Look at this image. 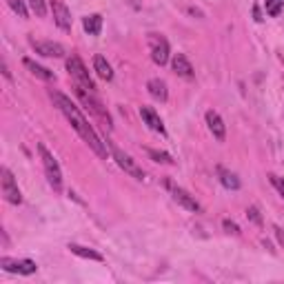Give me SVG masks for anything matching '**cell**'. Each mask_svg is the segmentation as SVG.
I'll return each instance as SVG.
<instances>
[{
    "mask_svg": "<svg viewBox=\"0 0 284 284\" xmlns=\"http://www.w3.org/2000/svg\"><path fill=\"white\" fill-rule=\"evenodd\" d=\"M0 187H3V198L7 200L9 204H20L23 202V195H20V189L14 180V173L9 169H0Z\"/></svg>",
    "mask_w": 284,
    "mask_h": 284,
    "instance_id": "5",
    "label": "cell"
},
{
    "mask_svg": "<svg viewBox=\"0 0 284 284\" xmlns=\"http://www.w3.org/2000/svg\"><path fill=\"white\" fill-rule=\"evenodd\" d=\"M147 89H149V96L151 98H156V100L160 102H164L167 100V82L164 80H160V78H151L147 82Z\"/></svg>",
    "mask_w": 284,
    "mask_h": 284,
    "instance_id": "15",
    "label": "cell"
},
{
    "mask_svg": "<svg viewBox=\"0 0 284 284\" xmlns=\"http://www.w3.org/2000/svg\"><path fill=\"white\" fill-rule=\"evenodd\" d=\"M76 96H78V100L85 105V109L91 113V116L96 118V120H100L102 125H105L107 129H111V116H109V111H107V107L100 102V98L96 96V91H85V89H80V87H76Z\"/></svg>",
    "mask_w": 284,
    "mask_h": 284,
    "instance_id": "2",
    "label": "cell"
},
{
    "mask_svg": "<svg viewBox=\"0 0 284 284\" xmlns=\"http://www.w3.org/2000/svg\"><path fill=\"white\" fill-rule=\"evenodd\" d=\"M9 5H12V9L18 14L20 18H27L29 16V12H27V7H25L23 0H9Z\"/></svg>",
    "mask_w": 284,
    "mask_h": 284,
    "instance_id": "24",
    "label": "cell"
},
{
    "mask_svg": "<svg viewBox=\"0 0 284 284\" xmlns=\"http://www.w3.org/2000/svg\"><path fill=\"white\" fill-rule=\"evenodd\" d=\"M69 251L78 257H85V260H96V262H102V255L94 249H87V246H80V244H69Z\"/></svg>",
    "mask_w": 284,
    "mask_h": 284,
    "instance_id": "19",
    "label": "cell"
},
{
    "mask_svg": "<svg viewBox=\"0 0 284 284\" xmlns=\"http://www.w3.org/2000/svg\"><path fill=\"white\" fill-rule=\"evenodd\" d=\"M149 45H151V60L156 65H167L169 63V43L164 36L149 34Z\"/></svg>",
    "mask_w": 284,
    "mask_h": 284,
    "instance_id": "7",
    "label": "cell"
},
{
    "mask_svg": "<svg viewBox=\"0 0 284 284\" xmlns=\"http://www.w3.org/2000/svg\"><path fill=\"white\" fill-rule=\"evenodd\" d=\"M51 7H54L56 25H58L63 32H69V29H71V16H69V12H67V7H65V5H60V3H54Z\"/></svg>",
    "mask_w": 284,
    "mask_h": 284,
    "instance_id": "14",
    "label": "cell"
},
{
    "mask_svg": "<svg viewBox=\"0 0 284 284\" xmlns=\"http://www.w3.org/2000/svg\"><path fill=\"white\" fill-rule=\"evenodd\" d=\"M273 233H275V237H277V242L284 246V231L280 229V226H273Z\"/></svg>",
    "mask_w": 284,
    "mask_h": 284,
    "instance_id": "28",
    "label": "cell"
},
{
    "mask_svg": "<svg viewBox=\"0 0 284 284\" xmlns=\"http://www.w3.org/2000/svg\"><path fill=\"white\" fill-rule=\"evenodd\" d=\"M171 67L173 71L180 76V78H193V67H191V63L187 60V56L184 54H175L171 58Z\"/></svg>",
    "mask_w": 284,
    "mask_h": 284,
    "instance_id": "13",
    "label": "cell"
},
{
    "mask_svg": "<svg viewBox=\"0 0 284 284\" xmlns=\"http://www.w3.org/2000/svg\"><path fill=\"white\" fill-rule=\"evenodd\" d=\"M32 47L36 49V54L45 56V58H63V56H65L63 45L51 43V40H43V43H36V40H32Z\"/></svg>",
    "mask_w": 284,
    "mask_h": 284,
    "instance_id": "10",
    "label": "cell"
},
{
    "mask_svg": "<svg viewBox=\"0 0 284 284\" xmlns=\"http://www.w3.org/2000/svg\"><path fill=\"white\" fill-rule=\"evenodd\" d=\"M167 189L171 191L173 200H175V202H178V204H182L187 211H193V213H200V204H198V200H195L193 195L189 193V191H184V189L175 187V184L171 182V180H167Z\"/></svg>",
    "mask_w": 284,
    "mask_h": 284,
    "instance_id": "9",
    "label": "cell"
},
{
    "mask_svg": "<svg viewBox=\"0 0 284 284\" xmlns=\"http://www.w3.org/2000/svg\"><path fill=\"white\" fill-rule=\"evenodd\" d=\"M222 226H224V231H226V233H233V235L240 233V226H237L233 220H224V222H222Z\"/></svg>",
    "mask_w": 284,
    "mask_h": 284,
    "instance_id": "27",
    "label": "cell"
},
{
    "mask_svg": "<svg viewBox=\"0 0 284 284\" xmlns=\"http://www.w3.org/2000/svg\"><path fill=\"white\" fill-rule=\"evenodd\" d=\"M282 9H284V0H266V14L271 18L280 16Z\"/></svg>",
    "mask_w": 284,
    "mask_h": 284,
    "instance_id": "21",
    "label": "cell"
},
{
    "mask_svg": "<svg viewBox=\"0 0 284 284\" xmlns=\"http://www.w3.org/2000/svg\"><path fill=\"white\" fill-rule=\"evenodd\" d=\"M253 16H255L257 23H262V14H260V9H257V7H253Z\"/></svg>",
    "mask_w": 284,
    "mask_h": 284,
    "instance_id": "29",
    "label": "cell"
},
{
    "mask_svg": "<svg viewBox=\"0 0 284 284\" xmlns=\"http://www.w3.org/2000/svg\"><path fill=\"white\" fill-rule=\"evenodd\" d=\"M218 173H220V182L224 184L226 189H231V191H237L240 189V178H237L235 173H231V171H226V169H218Z\"/></svg>",
    "mask_w": 284,
    "mask_h": 284,
    "instance_id": "20",
    "label": "cell"
},
{
    "mask_svg": "<svg viewBox=\"0 0 284 284\" xmlns=\"http://www.w3.org/2000/svg\"><path fill=\"white\" fill-rule=\"evenodd\" d=\"M147 153H149V158H153L156 162H162V164H173V158L169 156V153H164V151H156V149H147Z\"/></svg>",
    "mask_w": 284,
    "mask_h": 284,
    "instance_id": "22",
    "label": "cell"
},
{
    "mask_svg": "<svg viewBox=\"0 0 284 284\" xmlns=\"http://www.w3.org/2000/svg\"><path fill=\"white\" fill-rule=\"evenodd\" d=\"M23 65L27 67L29 71H32L34 76H38L40 80H47V82H51V80H56V76H54V71H49V69H45V67H40V65H36L32 58H25L23 60Z\"/></svg>",
    "mask_w": 284,
    "mask_h": 284,
    "instance_id": "17",
    "label": "cell"
},
{
    "mask_svg": "<svg viewBox=\"0 0 284 284\" xmlns=\"http://www.w3.org/2000/svg\"><path fill=\"white\" fill-rule=\"evenodd\" d=\"M268 180H271V184L277 189V193L284 198V178H280V175H275V173H271V175H268Z\"/></svg>",
    "mask_w": 284,
    "mask_h": 284,
    "instance_id": "25",
    "label": "cell"
},
{
    "mask_svg": "<svg viewBox=\"0 0 284 284\" xmlns=\"http://www.w3.org/2000/svg\"><path fill=\"white\" fill-rule=\"evenodd\" d=\"M94 69H96V74L100 76L102 80H111L113 78V69H111V65L107 63L102 56H96L94 58Z\"/></svg>",
    "mask_w": 284,
    "mask_h": 284,
    "instance_id": "18",
    "label": "cell"
},
{
    "mask_svg": "<svg viewBox=\"0 0 284 284\" xmlns=\"http://www.w3.org/2000/svg\"><path fill=\"white\" fill-rule=\"evenodd\" d=\"M29 7H32V12L38 18L47 16V5H45V0H29Z\"/></svg>",
    "mask_w": 284,
    "mask_h": 284,
    "instance_id": "23",
    "label": "cell"
},
{
    "mask_svg": "<svg viewBox=\"0 0 284 284\" xmlns=\"http://www.w3.org/2000/svg\"><path fill=\"white\" fill-rule=\"evenodd\" d=\"M82 27L89 36H98L102 32V16L100 14H91V16L82 18Z\"/></svg>",
    "mask_w": 284,
    "mask_h": 284,
    "instance_id": "16",
    "label": "cell"
},
{
    "mask_svg": "<svg viewBox=\"0 0 284 284\" xmlns=\"http://www.w3.org/2000/svg\"><path fill=\"white\" fill-rule=\"evenodd\" d=\"M140 116H142L144 125L151 129V131L164 136V125H162V120H160V116L156 113V109H151V107H140Z\"/></svg>",
    "mask_w": 284,
    "mask_h": 284,
    "instance_id": "12",
    "label": "cell"
},
{
    "mask_svg": "<svg viewBox=\"0 0 284 284\" xmlns=\"http://www.w3.org/2000/svg\"><path fill=\"white\" fill-rule=\"evenodd\" d=\"M0 266L7 273H18V275H32L38 268L34 260H12V257H0Z\"/></svg>",
    "mask_w": 284,
    "mask_h": 284,
    "instance_id": "8",
    "label": "cell"
},
{
    "mask_svg": "<svg viewBox=\"0 0 284 284\" xmlns=\"http://www.w3.org/2000/svg\"><path fill=\"white\" fill-rule=\"evenodd\" d=\"M206 125H209V131L213 133L215 140H218V142H224V138H226V127H224V122H222L220 113H215L213 109L206 111Z\"/></svg>",
    "mask_w": 284,
    "mask_h": 284,
    "instance_id": "11",
    "label": "cell"
},
{
    "mask_svg": "<svg viewBox=\"0 0 284 284\" xmlns=\"http://www.w3.org/2000/svg\"><path fill=\"white\" fill-rule=\"evenodd\" d=\"M3 74H5V78H7V80L12 78V74H9V69H7V65H5V63H3Z\"/></svg>",
    "mask_w": 284,
    "mask_h": 284,
    "instance_id": "30",
    "label": "cell"
},
{
    "mask_svg": "<svg viewBox=\"0 0 284 284\" xmlns=\"http://www.w3.org/2000/svg\"><path fill=\"white\" fill-rule=\"evenodd\" d=\"M38 151H40V158H43L45 171H47V178H49V184H51V187H54L56 191H60V187H63V171H60L58 160L54 158V153H51L43 142L38 144Z\"/></svg>",
    "mask_w": 284,
    "mask_h": 284,
    "instance_id": "3",
    "label": "cell"
},
{
    "mask_svg": "<svg viewBox=\"0 0 284 284\" xmlns=\"http://www.w3.org/2000/svg\"><path fill=\"white\" fill-rule=\"evenodd\" d=\"M246 218H249L251 222H255V224H262V215H260V211H257L255 206H249V209H246Z\"/></svg>",
    "mask_w": 284,
    "mask_h": 284,
    "instance_id": "26",
    "label": "cell"
},
{
    "mask_svg": "<svg viewBox=\"0 0 284 284\" xmlns=\"http://www.w3.org/2000/svg\"><path fill=\"white\" fill-rule=\"evenodd\" d=\"M49 96H51V100H54V105L58 107V111L63 113L67 120L71 122V127L78 131V136L96 151V156L107 158V144L102 142L100 138H98V133L94 131V127H91L89 122L85 120V116H82L78 107L71 102V98H67L65 94H60V91H54V89L49 91Z\"/></svg>",
    "mask_w": 284,
    "mask_h": 284,
    "instance_id": "1",
    "label": "cell"
},
{
    "mask_svg": "<svg viewBox=\"0 0 284 284\" xmlns=\"http://www.w3.org/2000/svg\"><path fill=\"white\" fill-rule=\"evenodd\" d=\"M109 149H111V153H113V160L118 162V167H120V169H125V173L133 175L136 180H144V171L138 167L136 162H133L131 156H127V153L122 151V149H118L113 142H109Z\"/></svg>",
    "mask_w": 284,
    "mask_h": 284,
    "instance_id": "6",
    "label": "cell"
},
{
    "mask_svg": "<svg viewBox=\"0 0 284 284\" xmlns=\"http://www.w3.org/2000/svg\"><path fill=\"white\" fill-rule=\"evenodd\" d=\"M67 71H69V76L74 78L76 87H80V89H85V91H96L94 80L89 78V71L85 69V65H82V60L78 56H71V58L67 60Z\"/></svg>",
    "mask_w": 284,
    "mask_h": 284,
    "instance_id": "4",
    "label": "cell"
}]
</instances>
